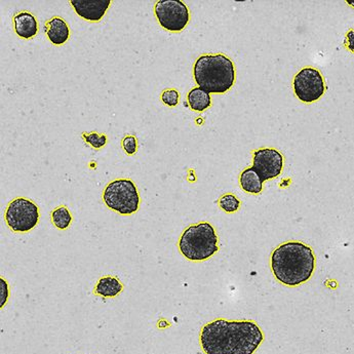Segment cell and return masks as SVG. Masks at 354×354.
Returning a JSON list of instances; mask_svg holds the SVG:
<instances>
[{"instance_id":"ba28073f","label":"cell","mask_w":354,"mask_h":354,"mask_svg":"<svg viewBox=\"0 0 354 354\" xmlns=\"http://www.w3.org/2000/svg\"><path fill=\"white\" fill-rule=\"evenodd\" d=\"M294 91L299 100L305 103L319 100L326 91L321 72L311 67L299 71L294 78Z\"/></svg>"},{"instance_id":"7a4b0ae2","label":"cell","mask_w":354,"mask_h":354,"mask_svg":"<svg viewBox=\"0 0 354 354\" xmlns=\"http://www.w3.org/2000/svg\"><path fill=\"white\" fill-rule=\"evenodd\" d=\"M271 269L279 283L297 287L306 283L315 269V256L308 245L300 241H289L274 250L271 256Z\"/></svg>"},{"instance_id":"d6986e66","label":"cell","mask_w":354,"mask_h":354,"mask_svg":"<svg viewBox=\"0 0 354 354\" xmlns=\"http://www.w3.org/2000/svg\"><path fill=\"white\" fill-rule=\"evenodd\" d=\"M161 100L165 105L175 107L179 103V93L176 90H167L161 94Z\"/></svg>"},{"instance_id":"8992f818","label":"cell","mask_w":354,"mask_h":354,"mask_svg":"<svg viewBox=\"0 0 354 354\" xmlns=\"http://www.w3.org/2000/svg\"><path fill=\"white\" fill-rule=\"evenodd\" d=\"M6 221L15 232H28L39 221L38 207L29 199L18 197L8 205L6 212Z\"/></svg>"},{"instance_id":"ffe728a7","label":"cell","mask_w":354,"mask_h":354,"mask_svg":"<svg viewBox=\"0 0 354 354\" xmlns=\"http://www.w3.org/2000/svg\"><path fill=\"white\" fill-rule=\"evenodd\" d=\"M122 147H124V151H126L129 156H133V154L137 152V139H136L133 136H127V137L122 140Z\"/></svg>"},{"instance_id":"5b68a950","label":"cell","mask_w":354,"mask_h":354,"mask_svg":"<svg viewBox=\"0 0 354 354\" xmlns=\"http://www.w3.org/2000/svg\"><path fill=\"white\" fill-rule=\"evenodd\" d=\"M105 205L120 215H131L139 209L140 195L133 181L118 179L106 186L103 194Z\"/></svg>"},{"instance_id":"52a82bcc","label":"cell","mask_w":354,"mask_h":354,"mask_svg":"<svg viewBox=\"0 0 354 354\" xmlns=\"http://www.w3.org/2000/svg\"><path fill=\"white\" fill-rule=\"evenodd\" d=\"M154 12L161 26L171 32L183 30L189 22V10L180 0H160L156 4Z\"/></svg>"},{"instance_id":"8fae6325","label":"cell","mask_w":354,"mask_h":354,"mask_svg":"<svg viewBox=\"0 0 354 354\" xmlns=\"http://www.w3.org/2000/svg\"><path fill=\"white\" fill-rule=\"evenodd\" d=\"M15 31L20 37L29 39L37 34L38 23L35 17L28 12H19L14 18Z\"/></svg>"},{"instance_id":"603a6c76","label":"cell","mask_w":354,"mask_h":354,"mask_svg":"<svg viewBox=\"0 0 354 354\" xmlns=\"http://www.w3.org/2000/svg\"><path fill=\"white\" fill-rule=\"evenodd\" d=\"M347 3H348L349 6H353L354 8V0H348V1H347Z\"/></svg>"},{"instance_id":"9a60e30c","label":"cell","mask_w":354,"mask_h":354,"mask_svg":"<svg viewBox=\"0 0 354 354\" xmlns=\"http://www.w3.org/2000/svg\"><path fill=\"white\" fill-rule=\"evenodd\" d=\"M188 103L194 111H205L211 106L212 99L209 93L201 88H194L188 94Z\"/></svg>"},{"instance_id":"e0dca14e","label":"cell","mask_w":354,"mask_h":354,"mask_svg":"<svg viewBox=\"0 0 354 354\" xmlns=\"http://www.w3.org/2000/svg\"><path fill=\"white\" fill-rule=\"evenodd\" d=\"M220 207L226 213H234L241 207V201L233 194H226L219 201Z\"/></svg>"},{"instance_id":"5bb4252c","label":"cell","mask_w":354,"mask_h":354,"mask_svg":"<svg viewBox=\"0 0 354 354\" xmlns=\"http://www.w3.org/2000/svg\"><path fill=\"white\" fill-rule=\"evenodd\" d=\"M239 182H241V188H243L245 192H249V194H258L262 192V179H261L260 176L256 173L253 167H249V169H245V171L241 173Z\"/></svg>"},{"instance_id":"7c38bea8","label":"cell","mask_w":354,"mask_h":354,"mask_svg":"<svg viewBox=\"0 0 354 354\" xmlns=\"http://www.w3.org/2000/svg\"><path fill=\"white\" fill-rule=\"evenodd\" d=\"M46 35L52 44L61 46L67 41L70 36L69 27L67 23L60 17H54L46 23Z\"/></svg>"},{"instance_id":"277c9868","label":"cell","mask_w":354,"mask_h":354,"mask_svg":"<svg viewBox=\"0 0 354 354\" xmlns=\"http://www.w3.org/2000/svg\"><path fill=\"white\" fill-rule=\"evenodd\" d=\"M179 249L188 260H207L219 250L217 233L207 222L189 226L180 237Z\"/></svg>"},{"instance_id":"2e32d148","label":"cell","mask_w":354,"mask_h":354,"mask_svg":"<svg viewBox=\"0 0 354 354\" xmlns=\"http://www.w3.org/2000/svg\"><path fill=\"white\" fill-rule=\"evenodd\" d=\"M52 221L57 228L65 230L72 221V216L66 207H59L52 213Z\"/></svg>"},{"instance_id":"30bf717a","label":"cell","mask_w":354,"mask_h":354,"mask_svg":"<svg viewBox=\"0 0 354 354\" xmlns=\"http://www.w3.org/2000/svg\"><path fill=\"white\" fill-rule=\"evenodd\" d=\"M70 4L73 6L76 14L91 22H97L105 16L109 8L110 0H71Z\"/></svg>"},{"instance_id":"4fadbf2b","label":"cell","mask_w":354,"mask_h":354,"mask_svg":"<svg viewBox=\"0 0 354 354\" xmlns=\"http://www.w3.org/2000/svg\"><path fill=\"white\" fill-rule=\"evenodd\" d=\"M124 290V286L115 277H105L97 281L95 292L104 298H113Z\"/></svg>"},{"instance_id":"44dd1931","label":"cell","mask_w":354,"mask_h":354,"mask_svg":"<svg viewBox=\"0 0 354 354\" xmlns=\"http://www.w3.org/2000/svg\"><path fill=\"white\" fill-rule=\"evenodd\" d=\"M10 297V288H8V281L4 279H0V307H3L8 302Z\"/></svg>"},{"instance_id":"3957f363","label":"cell","mask_w":354,"mask_h":354,"mask_svg":"<svg viewBox=\"0 0 354 354\" xmlns=\"http://www.w3.org/2000/svg\"><path fill=\"white\" fill-rule=\"evenodd\" d=\"M194 73L199 88L209 94H223L232 88L235 82L234 65L228 57L221 54L199 57Z\"/></svg>"},{"instance_id":"7402d4cb","label":"cell","mask_w":354,"mask_h":354,"mask_svg":"<svg viewBox=\"0 0 354 354\" xmlns=\"http://www.w3.org/2000/svg\"><path fill=\"white\" fill-rule=\"evenodd\" d=\"M347 39H348V48H351V50H354V32L353 31H351L347 35Z\"/></svg>"},{"instance_id":"9c48e42d","label":"cell","mask_w":354,"mask_h":354,"mask_svg":"<svg viewBox=\"0 0 354 354\" xmlns=\"http://www.w3.org/2000/svg\"><path fill=\"white\" fill-rule=\"evenodd\" d=\"M283 167V156L277 149L263 148L254 152L253 169L263 182L279 177Z\"/></svg>"},{"instance_id":"ac0fdd59","label":"cell","mask_w":354,"mask_h":354,"mask_svg":"<svg viewBox=\"0 0 354 354\" xmlns=\"http://www.w3.org/2000/svg\"><path fill=\"white\" fill-rule=\"evenodd\" d=\"M82 137L84 138L86 142H88L92 147L95 149H100V148L105 146L106 142H107V138L104 135H99L97 133H84Z\"/></svg>"},{"instance_id":"6da1fadb","label":"cell","mask_w":354,"mask_h":354,"mask_svg":"<svg viewBox=\"0 0 354 354\" xmlns=\"http://www.w3.org/2000/svg\"><path fill=\"white\" fill-rule=\"evenodd\" d=\"M256 322L216 319L203 326L201 345L205 354H253L263 342Z\"/></svg>"}]
</instances>
